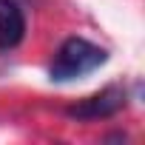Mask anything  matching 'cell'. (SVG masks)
<instances>
[{
    "label": "cell",
    "instance_id": "obj_1",
    "mask_svg": "<svg viewBox=\"0 0 145 145\" xmlns=\"http://www.w3.org/2000/svg\"><path fill=\"white\" fill-rule=\"evenodd\" d=\"M105 60H108L105 48H100V46H94L83 37H68L57 48L48 74H51L54 83H71L77 77H86L91 71H97Z\"/></svg>",
    "mask_w": 145,
    "mask_h": 145
},
{
    "label": "cell",
    "instance_id": "obj_2",
    "mask_svg": "<svg viewBox=\"0 0 145 145\" xmlns=\"http://www.w3.org/2000/svg\"><path fill=\"white\" fill-rule=\"evenodd\" d=\"M125 88L120 86H105L103 91L80 100L77 105H71L65 114L68 117H74V120H108L114 114H120L125 108Z\"/></svg>",
    "mask_w": 145,
    "mask_h": 145
},
{
    "label": "cell",
    "instance_id": "obj_3",
    "mask_svg": "<svg viewBox=\"0 0 145 145\" xmlns=\"http://www.w3.org/2000/svg\"><path fill=\"white\" fill-rule=\"evenodd\" d=\"M26 37V14L17 0H0V51L20 46Z\"/></svg>",
    "mask_w": 145,
    "mask_h": 145
}]
</instances>
